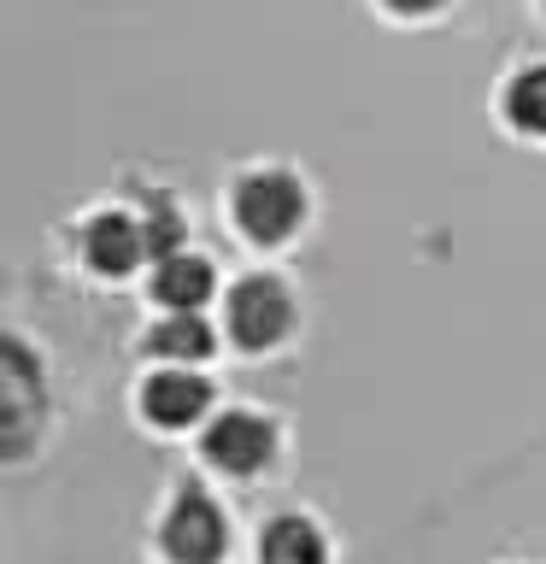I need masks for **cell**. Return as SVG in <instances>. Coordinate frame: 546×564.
<instances>
[{"instance_id":"cell-1","label":"cell","mask_w":546,"mask_h":564,"mask_svg":"<svg viewBox=\"0 0 546 564\" xmlns=\"http://www.w3.org/2000/svg\"><path fill=\"white\" fill-rule=\"evenodd\" d=\"M299 218H306V188H299L294 171H247L236 183V224L253 241L264 247L288 241Z\"/></svg>"},{"instance_id":"cell-2","label":"cell","mask_w":546,"mask_h":564,"mask_svg":"<svg viewBox=\"0 0 546 564\" xmlns=\"http://www.w3.org/2000/svg\"><path fill=\"white\" fill-rule=\"evenodd\" d=\"M159 546H165L171 564H218L223 546H229V523H223V506L211 500L206 488H183L165 511V529H159Z\"/></svg>"},{"instance_id":"cell-3","label":"cell","mask_w":546,"mask_h":564,"mask_svg":"<svg viewBox=\"0 0 546 564\" xmlns=\"http://www.w3.org/2000/svg\"><path fill=\"white\" fill-rule=\"evenodd\" d=\"M229 335H236V347L247 352H264V347H276L282 335L294 329V294L282 289L276 276H247L229 289Z\"/></svg>"},{"instance_id":"cell-4","label":"cell","mask_w":546,"mask_h":564,"mask_svg":"<svg viewBox=\"0 0 546 564\" xmlns=\"http://www.w3.org/2000/svg\"><path fill=\"white\" fill-rule=\"evenodd\" d=\"M276 453V430L259 412H223L206 423V458L229 476H259Z\"/></svg>"},{"instance_id":"cell-5","label":"cell","mask_w":546,"mask_h":564,"mask_svg":"<svg viewBox=\"0 0 546 564\" xmlns=\"http://www.w3.org/2000/svg\"><path fill=\"white\" fill-rule=\"evenodd\" d=\"M141 253H148V224H135L130 212H100V218L83 224V259L106 276L135 271Z\"/></svg>"},{"instance_id":"cell-6","label":"cell","mask_w":546,"mask_h":564,"mask_svg":"<svg viewBox=\"0 0 546 564\" xmlns=\"http://www.w3.org/2000/svg\"><path fill=\"white\" fill-rule=\"evenodd\" d=\"M141 405L159 430H188V423L206 417L211 405V382L194 377V370H159V377L141 388Z\"/></svg>"},{"instance_id":"cell-7","label":"cell","mask_w":546,"mask_h":564,"mask_svg":"<svg viewBox=\"0 0 546 564\" xmlns=\"http://www.w3.org/2000/svg\"><path fill=\"white\" fill-rule=\"evenodd\" d=\"M211 289H218V276H211V259L200 253H165L153 264V300L171 312H200Z\"/></svg>"},{"instance_id":"cell-8","label":"cell","mask_w":546,"mask_h":564,"mask_svg":"<svg viewBox=\"0 0 546 564\" xmlns=\"http://www.w3.org/2000/svg\"><path fill=\"white\" fill-rule=\"evenodd\" d=\"M259 564H329L324 535H317L312 518H271L259 535Z\"/></svg>"},{"instance_id":"cell-9","label":"cell","mask_w":546,"mask_h":564,"mask_svg":"<svg viewBox=\"0 0 546 564\" xmlns=\"http://www.w3.org/2000/svg\"><path fill=\"white\" fill-rule=\"evenodd\" d=\"M148 347L159 352V359L194 365V359H206V352H211V329H206V317H200V312H171L165 324H153Z\"/></svg>"},{"instance_id":"cell-10","label":"cell","mask_w":546,"mask_h":564,"mask_svg":"<svg viewBox=\"0 0 546 564\" xmlns=\"http://www.w3.org/2000/svg\"><path fill=\"white\" fill-rule=\"evenodd\" d=\"M505 118L528 135H546V65H528L505 83Z\"/></svg>"},{"instance_id":"cell-11","label":"cell","mask_w":546,"mask_h":564,"mask_svg":"<svg viewBox=\"0 0 546 564\" xmlns=\"http://www.w3.org/2000/svg\"><path fill=\"white\" fill-rule=\"evenodd\" d=\"M30 388H35V377H30V352L12 341V347H7V394H12L7 423H12V453L24 447V430H30Z\"/></svg>"},{"instance_id":"cell-12","label":"cell","mask_w":546,"mask_h":564,"mask_svg":"<svg viewBox=\"0 0 546 564\" xmlns=\"http://www.w3.org/2000/svg\"><path fill=\"white\" fill-rule=\"evenodd\" d=\"M148 224V253H176V218H171V206H153V218H141Z\"/></svg>"},{"instance_id":"cell-13","label":"cell","mask_w":546,"mask_h":564,"mask_svg":"<svg viewBox=\"0 0 546 564\" xmlns=\"http://www.w3.org/2000/svg\"><path fill=\"white\" fill-rule=\"evenodd\" d=\"M394 12H405V18H423V12H435V7H447V0H387Z\"/></svg>"}]
</instances>
